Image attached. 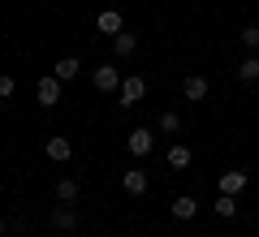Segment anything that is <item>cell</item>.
Returning a JSON list of instances; mask_svg holds the SVG:
<instances>
[{"label":"cell","mask_w":259,"mask_h":237,"mask_svg":"<svg viewBox=\"0 0 259 237\" xmlns=\"http://www.w3.org/2000/svg\"><path fill=\"white\" fill-rule=\"evenodd\" d=\"M78 224H82V216H78L74 203H61V207H52V228H56V233H78Z\"/></svg>","instance_id":"1"},{"label":"cell","mask_w":259,"mask_h":237,"mask_svg":"<svg viewBox=\"0 0 259 237\" xmlns=\"http://www.w3.org/2000/svg\"><path fill=\"white\" fill-rule=\"evenodd\" d=\"M91 82H95V91H100V95H112V91H121L125 78H121V73L112 69V61H108V65H100V69L91 73Z\"/></svg>","instance_id":"2"},{"label":"cell","mask_w":259,"mask_h":237,"mask_svg":"<svg viewBox=\"0 0 259 237\" xmlns=\"http://www.w3.org/2000/svg\"><path fill=\"white\" fill-rule=\"evenodd\" d=\"M61 78H56V73H44V78H39V86H35V95H39V104H44V108H56V104H61Z\"/></svg>","instance_id":"3"},{"label":"cell","mask_w":259,"mask_h":237,"mask_svg":"<svg viewBox=\"0 0 259 237\" xmlns=\"http://www.w3.org/2000/svg\"><path fill=\"white\" fill-rule=\"evenodd\" d=\"M143 95H147V78L143 73H130L125 82H121V108H134Z\"/></svg>","instance_id":"4"},{"label":"cell","mask_w":259,"mask_h":237,"mask_svg":"<svg viewBox=\"0 0 259 237\" xmlns=\"http://www.w3.org/2000/svg\"><path fill=\"white\" fill-rule=\"evenodd\" d=\"M125 147H130V155H151V147H156V134H151L147 125H139V129H130Z\"/></svg>","instance_id":"5"},{"label":"cell","mask_w":259,"mask_h":237,"mask_svg":"<svg viewBox=\"0 0 259 237\" xmlns=\"http://www.w3.org/2000/svg\"><path fill=\"white\" fill-rule=\"evenodd\" d=\"M182 95H186L190 104L207 100V78H203V73H186V78H182Z\"/></svg>","instance_id":"6"},{"label":"cell","mask_w":259,"mask_h":237,"mask_svg":"<svg viewBox=\"0 0 259 237\" xmlns=\"http://www.w3.org/2000/svg\"><path fill=\"white\" fill-rule=\"evenodd\" d=\"M246 185H250V177L242 173V168H229V173H221L216 190H221V194H238V190H246Z\"/></svg>","instance_id":"7"},{"label":"cell","mask_w":259,"mask_h":237,"mask_svg":"<svg viewBox=\"0 0 259 237\" xmlns=\"http://www.w3.org/2000/svg\"><path fill=\"white\" fill-rule=\"evenodd\" d=\"M44 155L52 160V164H65V160L74 155V143H69V138H48V143H44Z\"/></svg>","instance_id":"8"},{"label":"cell","mask_w":259,"mask_h":237,"mask_svg":"<svg viewBox=\"0 0 259 237\" xmlns=\"http://www.w3.org/2000/svg\"><path fill=\"white\" fill-rule=\"evenodd\" d=\"M121 185H125V194H147V168H125Z\"/></svg>","instance_id":"9"},{"label":"cell","mask_w":259,"mask_h":237,"mask_svg":"<svg viewBox=\"0 0 259 237\" xmlns=\"http://www.w3.org/2000/svg\"><path fill=\"white\" fill-rule=\"evenodd\" d=\"M164 160H168V168H190V164H194V151H190L186 143H173Z\"/></svg>","instance_id":"10"},{"label":"cell","mask_w":259,"mask_h":237,"mask_svg":"<svg viewBox=\"0 0 259 237\" xmlns=\"http://www.w3.org/2000/svg\"><path fill=\"white\" fill-rule=\"evenodd\" d=\"M95 26H100L104 35H121V30H125V18H121L117 9H104L100 18H95Z\"/></svg>","instance_id":"11"},{"label":"cell","mask_w":259,"mask_h":237,"mask_svg":"<svg viewBox=\"0 0 259 237\" xmlns=\"http://www.w3.org/2000/svg\"><path fill=\"white\" fill-rule=\"evenodd\" d=\"M173 220H194L199 216V199H190V194H182V199H173Z\"/></svg>","instance_id":"12"},{"label":"cell","mask_w":259,"mask_h":237,"mask_svg":"<svg viewBox=\"0 0 259 237\" xmlns=\"http://www.w3.org/2000/svg\"><path fill=\"white\" fill-rule=\"evenodd\" d=\"M52 194H56V203H78V194H82V185H78L74 177H61Z\"/></svg>","instance_id":"13"},{"label":"cell","mask_w":259,"mask_h":237,"mask_svg":"<svg viewBox=\"0 0 259 237\" xmlns=\"http://www.w3.org/2000/svg\"><path fill=\"white\" fill-rule=\"evenodd\" d=\"M78 69H82V65H78V56H61V61L52 65V73L61 78V82H74V78H78Z\"/></svg>","instance_id":"14"},{"label":"cell","mask_w":259,"mask_h":237,"mask_svg":"<svg viewBox=\"0 0 259 237\" xmlns=\"http://www.w3.org/2000/svg\"><path fill=\"white\" fill-rule=\"evenodd\" d=\"M112 52H117V56H134V52H139V39L121 30V35H112Z\"/></svg>","instance_id":"15"},{"label":"cell","mask_w":259,"mask_h":237,"mask_svg":"<svg viewBox=\"0 0 259 237\" xmlns=\"http://www.w3.org/2000/svg\"><path fill=\"white\" fill-rule=\"evenodd\" d=\"M216 216L233 220V216H238V199H233V194H216Z\"/></svg>","instance_id":"16"},{"label":"cell","mask_w":259,"mask_h":237,"mask_svg":"<svg viewBox=\"0 0 259 237\" xmlns=\"http://www.w3.org/2000/svg\"><path fill=\"white\" fill-rule=\"evenodd\" d=\"M238 78H242V82H259V56H255V52L238 65Z\"/></svg>","instance_id":"17"},{"label":"cell","mask_w":259,"mask_h":237,"mask_svg":"<svg viewBox=\"0 0 259 237\" xmlns=\"http://www.w3.org/2000/svg\"><path fill=\"white\" fill-rule=\"evenodd\" d=\"M160 134H182V117H177L173 108L160 112Z\"/></svg>","instance_id":"18"},{"label":"cell","mask_w":259,"mask_h":237,"mask_svg":"<svg viewBox=\"0 0 259 237\" xmlns=\"http://www.w3.org/2000/svg\"><path fill=\"white\" fill-rule=\"evenodd\" d=\"M238 39H242V48H246V52H259V26H246Z\"/></svg>","instance_id":"19"},{"label":"cell","mask_w":259,"mask_h":237,"mask_svg":"<svg viewBox=\"0 0 259 237\" xmlns=\"http://www.w3.org/2000/svg\"><path fill=\"white\" fill-rule=\"evenodd\" d=\"M18 82H13V73H0V100H13Z\"/></svg>","instance_id":"20"},{"label":"cell","mask_w":259,"mask_h":237,"mask_svg":"<svg viewBox=\"0 0 259 237\" xmlns=\"http://www.w3.org/2000/svg\"><path fill=\"white\" fill-rule=\"evenodd\" d=\"M0 233H5V216H0Z\"/></svg>","instance_id":"21"}]
</instances>
